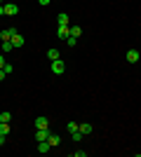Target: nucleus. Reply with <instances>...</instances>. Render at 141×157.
Masks as SVG:
<instances>
[{
    "label": "nucleus",
    "instance_id": "f257e3e1",
    "mask_svg": "<svg viewBox=\"0 0 141 157\" xmlns=\"http://www.w3.org/2000/svg\"><path fill=\"white\" fill-rule=\"evenodd\" d=\"M66 71V63H64V61L61 59H57V61H52V73L54 75H61V73Z\"/></svg>",
    "mask_w": 141,
    "mask_h": 157
},
{
    "label": "nucleus",
    "instance_id": "f03ea898",
    "mask_svg": "<svg viewBox=\"0 0 141 157\" xmlns=\"http://www.w3.org/2000/svg\"><path fill=\"white\" fill-rule=\"evenodd\" d=\"M5 7V14L7 17H17V14H19V7L14 5V2H7V5H2Z\"/></svg>",
    "mask_w": 141,
    "mask_h": 157
},
{
    "label": "nucleus",
    "instance_id": "7ed1b4c3",
    "mask_svg": "<svg viewBox=\"0 0 141 157\" xmlns=\"http://www.w3.org/2000/svg\"><path fill=\"white\" fill-rule=\"evenodd\" d=\"M14 33H17V28H2V31H0V38H2V42H5V40H12V35Z\"/></svg>",
    "mask_w": 141,
    "mask_h": 157
},
{
    "label": "nucleus",
    "instance_id": "20e7f679",
    "mask_svg": "<svg viewBox=\"0 0 141 157\" xmlns=\"http://www.w3.org/2000/svg\"><path fill=\"white\" fill-rule=\"evenodd\" d=\"M49 134H52V131H49V127H47V129H38V131H35V141H47V136H49Z\"/></svg>",
    "mask_w": 141,
    "mask_h": 157
},
{
    "label": "nucleus",
    "instance_id": "39448f33",
    "mask_svg": "<svg viewBox=\"0 0 141 157\" xmlns=\"http://www.w3.org/2000/svg\"><path fill=\"white\" fill-rule=\"evenodd\" d=\"M24 42H26L24 35H19V33H14V35H12V45L14 47H24Z\"/></svg>",
    "mask_w": 141,
    "mask_h": 157
},
{
    "label": "nucleus",
    "instance_id": "423d86ee",
    "mask_svg": "<svg viewBox=\"0 0 141 157\" xmlns=\"http://www.w3.org/2000/svg\"><path fill=\"white\" fill-rule=\"evenodd\" d=\"M47 127H49L47 117H35V129H47Z\"/></svg>",
    "mask_w": 141,
    "mask_h": 157
},
{
    "label": "nucleus",
    "instance_id": "0eeeda50",
    "mask_svg": "<svg viewBox=\"0 0 141 157\" xmlns=\"http://www.w3.org/2000/svg\"><path fill=\"white\" fill-rule=\"evenodd\" d=\"M78 131H80V134H82V136H89V134H92V124H89V122H85V124H80V127H78Z\"/></svg>",
    "mask_w": 141,
    "mask_h": 157
},
{
    "label": "nucleus",
    "instance_id": "6e6552de",
    "mask_svg": "<svg viewBox=\"0 0 141 157\" xmlns=\"http://www.w3.org/2000/svg\"><path fill=\"white\" fill-rule=\"evenodd\" d=\"M47 141H49V145H52V148H57V145L61 143V136H59V134H49V136H47Z\"/></svg>",
    "mask_w": 141,
    "mask_h": 157
},
{
    "label": "nucleus",
    "instance_id": "1a4fd4ad",
    "mask_svg": "<svg viewBox=\"0 0 141 157\" xmlns=\"http://www.w3.org/2000/svg\"><path fill=\"white\" fill-rule=\"evenodd\" d=\"M49 150H52L49 141H38V152H49Z\"/></svg>",
    "mask_w": 141,
    "mask_h": 157
},
{
    "label": "nucleus",
    "instance_id": "9d476101",
    "mask_svg": "<svg viewBox=\"0 0 141 157\" xmlns=\"http://www.w3.org/2000/svg\"><path fill=\"white\" fill-rule=\"evenodd\" d=\"M127 61L129 63H136V61H139V52H136V49H127Z\"/></svg>",
    "mask_w": 141,
    "mask_h": 157
},
{
    "label": "nucleus",
    "instance_id": "9b49d317",
    "mask_svg": "<svg viewBox=\"0 0 141 157\" xmlns=\"http://www.w3.org/2000/svg\"><path fill=\"white\" fill-rule=\"evenodd\" d=\"M47 56H49V61H57V59H61V54H59V49H47Z\"/></svg>",
    "mask_w": 141,
    "mask_h": 157
},
{
    "label": "nucleus",
    "instance_id": "f8f14e48",
    "mask_svg": "<svg viewBox=\"0 0 141 157\" xmlns=\"http://www.w3.org/2000/svg\"><path fill=\"white\" fill-rule=\"evenodd\" d=\"M57 24H59V26H68V14L61 12L59 17H57Z\"/></svg>",
    "mask_w": 141,
    "mask_h": 157
},
{
    "label": "nucleus",
    "instance_id": "ddd939ff",
    "mask_svg": "<svg viewBox=\"0 0 141 157\" xmlns=\"http://www.w3.org/2000/svg\"><path fill=\"white\" fill-rule=\"evenodd\" d=\"M57 33H59V38L66 40L68 35H71V28H68V26H59V31H57Z\"/></svg>",
    "mask_w": 141,
    "mask_h": 157
},
{
    "label": "nucleus",
    "instance_id": "4468645a",
    "mask_svg": "<svg viewBox=\"0 0 141 157\" xmlns=\"http://www.w3.org/2000/svg\"><path fill=\"white\" fill-rule=\"evenodd\" d=\"M12 49H14V45H12V40H5V42H2V52H12Z\"/></svg>",
    "mask_w": 141,
    "mask_h": 157
},
{
    "label": "nucleus",
    "instance_id": "2eb2a0df",
    "mask_svg": "<svg viewBox=\"0 0 141 157\" xmlns=\"http://www.w3.org/2000/svg\"><path fill=\"white\" fill-rule=\"evenodd\" d=\"M71 35H73V38H80V35H82V28L80 26H71Z\"/></svg>",
    "mask_w": 141,
    "mask_h": 157
},
{
    "label": "nucleus",
    "instance_id": "dca6fc26",
    "mask_svg": "<svg viewBox=\"0 0 141 157\" xmlns=\"http://www.w3.org/2000/svg\"><path fill=\"white\" fill-rule=\"evenodd\" d=\"M71 138H73L75 143H80V141H82V134H80V131H71Z\"/></svg>",
    "mask_w": 141,
    "mask_h": 157
},
{
    "label": "nucleus",
    "instance_id": "f3484780",
    "mask_svg": "<svg viewBox=\"0 0 141 157\" xmlns=\"http://www.w3.org/2000/svg\"><path fill=\"white\" fill-rule=\"evenodd\" d=\"M0 134H10V122H2V124H0Z\"/></svg>",
    "mask_w": 141,
    "mask_h": 157
},
{
    "label": "nucleus",
    "instance_id": "a211bd4d",
    "mask_svg": "<svg viewBox=\"0 0 141 157\" xmlns=\"http://www.w3.org/2000/svg\"><path fill=\"white\" fill-rule=\"evenodd\" d=\"M12 120V113H0V122H10Z\"/></svg>",
    "mask_w": 141,
    "mask_h": 157
},
{
    "label": "nucleus",
    "instance_id": "6ab92c4d",
    "mask_svg": "<svg viewBox=\"0 0 141 157\" xmlns=\"http://www.w3.org/2000/svg\"><path fill=\"white\" fill-rule=\"evenodd\" d=\"M78 127H80L78 122H68V131H78Z\"/></svg>",
    "mask_w": 141,
    "mask_h": 157
},
{
    "label": "nucleus",
    "instance_id": "aec40b11",
    "mask_svg": "<svg viewBox=\"0 0 141 157\" xmlns=\"http://www.w3.org/2000/svg\"><path fill=\"white\" fill-rule=\"evenodd\" d=\"M66 45L68 47H75V38H73V35H68V38H66Z\"/></svg>",
    "mask_w": 141,
    "mask_h": 157
},
{
    "label": "nucleus",
    "instance_id": "412c9836",
    "mask_svg": "<svg viewBox=\"0 0 141 157\" xmlns=\"http://www.w3.org/2000/svg\"><path fill=\"white\" fill-rule=\"evenodd\" d=\"M2 71H5V73H7V75H10V73H12V71H14V66H12V63H5V68H2Z\"/></svg>",
    "mask_w": 141,
    "mask_h": 157
},
{
    "label": "nucleus",
    "instance_id": "4be33fe9",
    "mask_svg": "<svg viewBox=\"0 0 141 157\" xmlns=\"http://www.w3.org/2000/svg\"><path fill=\"white\" fill-rule=\"evenodd\" d=\"M5 75H7V73L2 71V68H0V82H2V80H5Z\"/></svg>",
    "mask_w": 141,
    "mask_h": 157
},
{
    "label": "nucleus",
    "instance_id": "5701e85b",
    "mask_svg": "<svg viewBox=\"0 0 141 157\" xmlns=\"http://www.w3.org/2000/svg\"><path fill=\"white\" fill-rule=\"evenodd\" d=\"M38 2H40V5H49V2H52V0H38Z\"/></svg>",
    "mask_w": 141,
    "mask_h": 157
},
{
    "label": "nucleus",
    "instance_id": "b1692460",
    "mask_svg": "<svg viewBox=\"0 0 141 157\" xmlns=\"http://www.w3.org/2000/svg\"><path fill=\"white\" fill-rule=\"evenodd\" d=\"M0 17H5V7L0 5Z\"/></svg>",
    "mask_w": 141,
    "mask_h": 157
},
{
    "label": "nucleus",
    "instance_id": "393cba45",
    "mask_svg": "<svg viewBox=\"0 0 141 157\" xmlns=\"http://www.w3.org/2000/svg\"><path fill=\"white\" fill-rule=\"evenodd\" d=\"M5 143V134H0V145Z\"/></svg>",
    "mask_w": 141,
    "mask_h": 157
},
{
    "label": "nucleus",
    "instance_id": "a878e982",
    "mask_svg": "<svg viewBox=\"0 0 141 157\" xmlns=\"http://www.w3.org/2000/svg\"><path fill=\"white\" fill-rule=\"evenodd\" d=\"M0 68H5V59L2 56H0Z\"/></svg>",
    "mask_w": 141,
    "mask_h": 157
},
{
    "label": "nucleus",
    "instance_id": "bb28decb",
    "mask_svg": "<svg viewBox=\"0 0 141 157\" xmlns=\"http://www.w3.org/2000/svg\"><path fill=\"white\" fill-rule=\"evenodd\" d=\"M0 5H2V0H0Z\"/></svg>",
    "mask_w": 141,
    "mask_h": 157
},
{
    "label": "nucleus",
    "instance_id": "cd10ccee",
    "mask_svg": "<svg viewBox=\"0 0 141 157\" xmlns=\"http://www.w3.org/2000/svg\"><path fill=\"white\" fill-rule=\"evenodd\" d=\"M0 124H2V122H0Z\"/></svg>",
    "mask_w": 141,
    "mask_h": 157
}]
</instances>
